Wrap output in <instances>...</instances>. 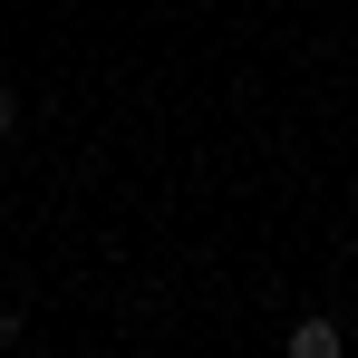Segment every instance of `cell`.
I'll use <instances>...</instances> for the list:
<instances>
[{"instance_id":"1","label":"cell","mask_w":358,"mask_h":358,"mask_svg":"<svg viewBox=\"0 0 358 358\" xmlns=\"http://www.w3.org/2000/svg\"><path fill=\"white\" fill-rule=\"evenodd\" d=\"M281 358H349V339H339V320H291V339H281Z\"/></svg>"},{"instance_id":"2","label":"cell","mask_w":358,"mask_h":358,"mask_svg":"<svg viewBox=\"0 0 358 358\" xmlns=\"http://www.w3.org/2000/svg\"><path fill=\"white\" fill-rule=\"evenodd\" d=\"M10 126H20V97H10V87H0V136H10Z\"/></svg>"}]
</instances>
